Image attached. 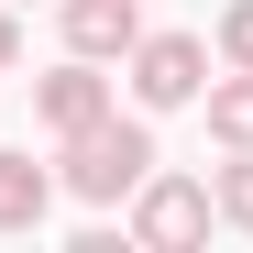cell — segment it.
I'll list each match as a JSON object with an SVG mask.
<instances>
[{
  "instance_id": "obj_3",
  "label": "cell",
  "mask_w": 253,
  "mask_h": 253,
  "mask_svg": "<svg viewBox=\"0 0 253 253\" xmlns=\"http://www.w3.org/2000/svg\"><path fill=\"white\" fill-rule=\"evenodd\" d=\"M209 209H220V187H198V176H143V187H132V242L187 253V242L209 231Z\"/></svg>"
},
{
  "instance_id": "obj_5",
  "label": "cell",
  "mask_w": 253,
  "mask_h": 253,
  "mask_svg": "<svg viewBox=\"0 0 253 253\" xmlns=\"http://www.w3.org/2000/svg\"><path fill=\"white\" fill-rule=\"evenodd\" d=\"M143 44V0H66V55H132Z\"/></svg>"
},
{
  "instance_id": "obj_7",
  "label": "cell",
  "mask_w": 253,
  "mask_h": 253,
  "mask_svg": "<svg viewBox=\"0 0 253 253\" xmlns=\"http://www.w3.org/2000/svg\"><path fill=\"white\" fill-rule=\"evenodd\" d=\"M209 143H231V154H253V66H231V77H209Z\"/></svg>"
},
{
  "instance_id": "obj_9",
  "label": "cell",
  "mask_w": 253,
  "mask_h": 253,
  "mask_svg": "<svg viewBox=\"0 0 253 253\" xmlns=\"http://www.w3.org/2000/svg\"><path fill=\"white\" fill-rule=\"evenodd\" d=\"M220 66H253V0L220 11Z\"/></svg>"
},
{
  "instance_id": "obj_1",
  "label": "cell",
  "mask_w": 253,
  "mask_h": 253,
  "mask_svg": "<svg viewBox=\"0 0 253 253\" xmlns=\"http://www.w3.org/2000/svg\"><path fill=\"white\" fill-rule=\"evenodd\" d=\"M143 176H154V132H143V121L110 110V121H88V132H66V187L88 209H121Z\"/></svg>"
},
{
  "instance_id": "obj_8",
  "label": "cell",
  "mask_w": 253,
  "mask_h": 253,
  "mask_svg": "<svg viewBox=\"0 0 253 253\" xmlns=\"http://www.w3.org/2000/svg\"><path fill=\"white\" fill-rule=\"evenodd\" d=\"M220 220H231V231H253V154H231V165H220Z\"/></svg>"
},
{
  "instance_id": "obj_10",
  "label": "cell",
  "mask_w": 253,
  "mask_h": 253,
  "mask_svg": "<svg viewBox=\"0 0 253 253\" xmlns=\"http://www.w3.org/2000/svg\"><path fill=\"white\" fill-rule=\"evenodd\" d=\"M11 66H22V22L0 11V77H11Z\"/></svg>"
},
{
  "instance_id": "obj_2",
  "label": "cell",
  "mask_w": 253,
  "mask_h": 253,
  "mask_svg": "<svg viewBox=\"0 0 253 253\" xmlns=\"http://www.w3.org/2000/svg\"><path fill=\"white\" fill-rule=\"evenodd\" d=\"M132 99L143 110L209 99V44H198V33H143V44H132Z\"/></svg>"
},
{
  "instance_id": "obj_6",
  "label": "cell",
  "mask_w": 253,
  "mask_h": 253,
  "mask_svg": "<svg viewBox=\"0 0 253 253\" xmlns=\"http://www.w3.org/2000/svg\"><path fill=\"white\" fill-rule=\"evenodd\" d=\"M44 198H55V176L33 154H0V231H33L44 220Z\"/></svg>"
},
{
  "instance_id": "obj_4",
  "label": "cell",
  "mask_w": 253,
  "mask_h": 253,
  "mask_svg": "<svg viewBox=\"0 0 253 253\" xmlns=\"http://www.w3.org/2000/svg\"><path fill=\"white\" fill-rule=\"evenodd\" d=\"M33 121L66 143V132H88V121H110V77H99V55H66L55 77H33Z\"/></svg>"
}]
</instances>
